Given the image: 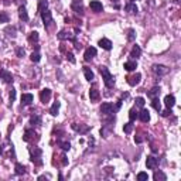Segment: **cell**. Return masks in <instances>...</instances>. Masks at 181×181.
Returning <instances> with one entry per match:
<instances>
[{
    "mask_svg": "<svg viewBox=\"0 0 181 181\" xmlns=\"http://www.w3.org/2000/svg\"><path fill=\"white\" fill-rule=\"evenodd\" d=\"M99 71H101V74H102V77H103V82H105L106 88H113V85H115V78H113V75L109 72V70H108L106 67H101Z\"/></svg>",
    "mask_w": 181,
    "mask_h": 181,
    "instance_id": "1",
    "label": "cell"
},
{
    "mask_svg": "<svg viewBox=\"0 0 181 181\" xmlns=\"http://www.w3.org/2000/svg\"><path fill=\"white\" fill-rule=\"evenodd\" d=\"M29 150H30V160L33 161V163L36 161L37 164H41V160H38L41 157V150L38 147H30Z\"/></svg>",
    "mask_w": 181,
    "mask_h": 181,
    "instance_id": "2",
    "label": "cell"
},
{
    "mask_svg": "<svg viewBox=\"0 0 181 181\" xmlns=\"http://www.w3.org/2000/svg\"><path fill=\"white\" fill-rule=\"evenodd\" d=\"M115 111H116V108H113V105L109 103V102L102 103V106H101V112H102L103 115H106V116L113 115V112Z\"/></svg>",
    "mask_w": 181,
    "mask_h": 181,
    "instance_id": "3",
    "label": "cell"
},
{
    "mask_svg": "<svg viewBox=\"0 0 181 181\" xmlns=\"http://www.w3.org/2000/svg\"><path fill=\"white\" fill-rule=\"evenodd\" d=\"M152 71L156 75L161 77V75H166L167 72H169V68H167V67H164V65H161V64H154V65L152 67Z\"/></svg>",
    "mask_w": 181,
    "mask_h": 181,
    "instance_id": "4",
    "label": "cell"
},
{
    "mask_svg": "<svg viewBox=\"0 0 181 181\" xmlns=\"http://www.w3.org/2000/svg\"><path fill=\"white\" fill-rule=\"evenodd\" d=\"M41 19H43V23H44L45 27H50V26L53 24V14H51L50 10L41 12Z\"/></svg>",
    "mask_w": 181,
    "mask_h": 181,
    "instance_id": "5",
    "label": "cell"
},
{
    "mask_svg": "<svg viewBox=\"0 0 181 181\" xmlns=\"http://www.w3.org/2000/svg\"><path fill=\"white\" fill-rule=\"evenodd\" d=\"M146 166H147V169H150V170L157 169V166H159V159H156L154 156H149L147 159H146Z\"/></svg>",
    "mask_w": 181,
    "mask_h": 181,
    "instance_id": "6",
    "label": "cell"
},
{
    "mask_svg": "<svg viewBox=\"0 0 181 181\" xmlns=\"http://www.w3.org/2000/svg\"><path fill=\"white\" fill-rule=\"evenodd\" d=\"M37 133L34 132V130H31V129H27L24 132V136H23V140L24 142H31V140H37Z\"/></svg>",
    "mask_w": 181,
    "mask_h": 181,
    "instance_id": "7",
    "label": "cell"
},
{
    "mask_svg": "<svg viewBox=\"0 0 181 181\" xmlns=\"http://www.w3.org/2000/svg\"><path fill=\"white\" fill-rule=\"evenodd\" d=\"M50 99H51V89L45 88V89H43L41 92H40V101H41L43 103H47Z\"/></svg>",
    "mask_w": 181,
    "mask_h": 181,
    "instance_id": "8",
    "label": "cell"
},
{
    "mask_svg": "<svg viewBox=\"0 0 181 181\" xmlns=\"http://www.w3.org/2000/svg\"><path fill=\"white\" fill-rule=\"evenodd\" d=\"M89 7H90V10H92V12H95V13H101L103 10L102 3H101V2H98V0H92V2L89 3Z\"/></svg>",
    "mask_w": 181,
    "mask_h": 181,
    "instance_id": "9",
    "label": "cell"
},
{
    "mask_svg": "<svg viewBox=\"0 0 181 181\" xmlns=\"http://www.w3.org/2000/svg\"><path fill=\"white\" fill-rule=\"evenodd\" d=\"M140 79H142V75L137 72V74H135V75L128 77V84L130 85V87H135V85H137V84L140 82Z\"/></svg>",
    "mask_w": 181,
    "mask_h": 181,
    "instance_id": "10",
    "label": "cell"
},
{
    "mask_svg": "<svg viewBox=\"0 0 181 181\" xmlns=\"http://www.w3.org/2000/svg\"><path fill=\"white\" fill-rule=\"evenodd\" d=\"M72 129H74L75 132H78V133H87L89 132V126L88 125H78V123H72Z\"/></svg>",
    "mask_w": 181,
    "mask_h": 181,
    "instance_id": "11",
    "label": "cell"
},
{
    "mask_svg": "<svg viewBox=\"0 0 181 181\" xmlns=\"http://www.w3.org/2000/svg\"><path fill=\"white\" fill-rule=\"evenodd\" d=\"M0 77H2V79H3L6 84H12V82H13V75L10 74L9 71L0 70Z\"/></svg>",
    "mask_w": 181,
    "mask_h": 181,
    "instance_id": "12",
    "label": "cell"
},
{
    "mask_svg": "<svg viewBox=\"0 0 181 181\" xmlns=\"http://www.w3.org/2000/svg\"><path fill=\"white\" fill-rule=\"evenodd\" d=\"M95 55H96V48L95 47H89V48H87L85 54H84V58H85V61H90Z\"/></svg>",
    "mask_w": 181,
    "mask_h": 181,
    "instance_id": "13",
    "label": "cell"
},
{
    "mask_svg": "<svg viewBox=\"0 0 181 181\" xmlns=\"http://www.w3.org/2000/svg\"><path fill=\"white\" fill-rule=\"evenodd\" d=\"M99 47L109 51V50H112V41L108 40V38H102V40H99Z\"/></svg>",
    "mask_w": 181,
    "mask_h": 181,
    "instance_id": "14",
    "label": "cell"
},
{
    "mask_svg": "<svg viewBox=\"0 0 181 181\" xmlns=\"http://www.w3.org/2000/svg\"><path fill=\"white\" fill-rule=\"evenodd\" d=\"M71 9H72L77 14H81V16L84 14V7H82V4H81V2H74V3L71 4Z\"/></svg>",
    "mask_w": 181,
    "mask_h": 181,
    "instance_id": "15",
    "label": "cell"
},
{
    "mask_svg": "<svg viewBox=\"0 0 181 181\" xmlns=\"http://www.w3.org/2000/svg\"><path fill=\"white\" fill-rule=\"evenodd\" d=\"M33 95L31 94H23L21 95V105H31V102H33Z\"/></svg>",
    "mask_w": 181,
    "mask_h": 181,
    "instance_id": "16",
    "label": "cell"
},
{
    "mask_svg": "<svg viewBox=\"0 0 181 181\" xmlns=\"http://www.w3.org/2000/svg\"><path fill=\"white\" fill-rule=\"evenodd\" d=\"M143 123H147L149 120H150V113H149V111H146V109H142V112L139 113V116H137Z\"/></svg>",
    "mask_w": 181,
    "mask_h": 181,
    "instance_id": "17",
    "label": "cell"
},
{
    "mask_svg": "<svg viewBox=\"0 0 181 181\" xmlns=\"http://www.w3.org/2000/svg\"><path fill=\"white\" fill-rule=\"evenodd\" d=\"M164 103H166V106L169 108V109H171V108L176 105V98H174L173 95H167L164 98Z\"/></svg>",
    "mask_w": 181,
    "mask_h": 181,
    "instance_id": "18",
    "label": "cell"
},
{
    "mask_svg": "<svg viewBox=\"0 0 181 181\" xmlns=\"http://www.w3.org/2000/svg\"><path fill=\"white\" fill-rule=\"evenodd\" d=\"M58 38H60V40H72V41H74V40H75V34H74V36H70V33H67L65 30H62V31L58 33Z\"/></svg>",
    "mask_w": 181,
    "mask_h": 181,
    "instance_id": "19",
    "label": "cell"
},
{
    "mask_svg": "<svg viewBox=\"0 0 181 181\" xmlns=\"http://www.w3.org/2000/svg\"><path fill=\"white\" fill-rule=\"evenodd\" d=\"M19 17H20V20L23 21H29V14H27V10H26L24 6H21L19 9Z\"/></svg>",
    "mask_w": 181,
    "mask_h": 181,
    "instance_id": "20",
    "label": "cell"
},
{
    "mask_svg": "<svg viewBox=\"0 0 181 181\" xmlns=\"http://www.w3.org/2000/svg\"><path fill=\"white\" fill-rule=\"evenodd\" d=\"M99 96H101V95H99V90L96 89V88H92V89L89 90V98L92 102H96L99 99Z\"/></svg>",
    "mask_w": 181,
    "mask_h": 181,
    "instance_id": "21",
    "label": "cell"
},
{
    "mask_svg": "<svg viewBox=\"0 0 181 181\" xmlns=\"http://www.w3.org/2000/svg\"><path fill=\"white\" fill-rule=\"evenodd\" d=\"M125 10H126L128 13H130V14H135V13H137V6L130 2V3H128L126 6H125Z\"/></svg>",
    "mask_w": 181,
    "mask_h": 181,
    "instance_id": "22",
    "label": "cell"
},
{
    "mask_svg": "<svg viewBox=\"0 0 181 181\" xmlns=\"http://www.w3.org/2000/svg\"><path fill=\"white\" fill-rule=\"evenodd\" d=\"M153 178H154V181H166L167 180V176H166L163 171H156L154 176H153Z\"/></svg>",
    "mask_w": 181,
    "mask_h": 181,
    "instance_id": "23",
    "label": "cell"
},
{
    "mask_svg": "<svg viewBox=\"0 0 181 181\" xmlns=\"http://www.w3.org/2000/svg\"><path fill=\"white\" fill-rule=\"evenodd\" d=\"M136 68H137V62H136V61L125 62V70H126V71H135Z\"/></svg>",
    "mask_w": 181,
    "mask_h": 181,
    "instance_id": "24",
    "label": "cell"
},
{
    "mask_svg": "<svg viewBox=\"0 0 181 181\" xmlns=\"http://www.w3.org/2000/svg\"><path fill=\"white\" fill-rule=\"evenodd\" d=\"M58 111H60V102H54L53 103V106L50 108V113H51V115L53 116H57L58 115Z\"/></svg>",
    "mask_w": 181,
    "mask_h": 181,
    "instance_id": "25",
    "label": "cell"
},
{
    "mask_svg": "<svg viewBox=\"0 0 181 181\" xmlns=\"http://www.w3.org/2000/svg\"><path fill=\"white\" fill-rule=\"evenodd\" d=\"M140 54H142L140 47H139V45H135V47L132 48V51H130V57H132V58H137V57H140Z\"/></svg>",
    "mask_w": 181,
    "mask_h": 181,
    "instance_id": "26",
    "label": "cell"
},
{
    "mask_svg": "<svg viewBox=\"0 0 181 181\" xmlns=\"http://www.w3.org/2000/svg\"><path fill=\"white\" fill-rule=\"evenodd\" d=\"M30 123L33 125V126H40V125H41V118H40L38 115L31 116V119H30Z\"/></svg>",
    "mask_w": 181,
    "mask_h": 181,
    "instance_id": "27",
    "label": "cell"
},
{
    "mask_svg": "<svg viewBox=\"0 0 181 181\" xmlns=\"http://www.w3.org/2000/svg\"><path fill=\"white\" fill-rule=\"evenodd\" d=\"M47 7H48V2L47 0H38V12L40 13L44 12V10H47Z\"/></svg>",
    "mask_w": 181,
    "mask_h": 181,
    "instance_id": "28",
    "label": "cell"
},
{
    "mask_svg": "<svg viewBox=\"0 0 181 181\" xmlns=\"http://www.w3.org/2000/svg\"><path fill=\"white\" fill-rule=\"evenodd\" d=\"M84 75H85V79H87V81H92V79H94V72L90 71V68H85V70H84Z\"/></svg>",
    "mask_w": 181,
    "mask_h": 181,
    "instance_id": "29",
    "label": "cell"
},
{
    "mask_svg": "<svg viewBox=\"0 0 181 181\" xmlns=\"http://www.w3.org/2000/svg\"><path fill=\"white\" fill-rule=\"evenodd\" d=\"M14 170H16V174H19V176H21V174L26 173V167L23 164H20V163H17L16 167H14Z\"/></svg>",
    "mask_w": 181,
    "mask_h": 181,
    "instance_id": "30",
    "label": "cell"
},
{
    "mask_svg": "<svg viewBox=\"0 0 181 181\" xmlns=\"http://www.w3.org/2000/svg\"><path fill=\"white\" fill-rule=\"evenodd\" d=\"M160 95V87H153L152 90L149 92V96H152V98H156Z\"/></svg>",
    "mask_w": 181,
    "mask_h": 181,
    "instance_id": "31",
    "label": "cell"
},
{
    "mask_svg": "<svg viewBox=\"0 0 181 181\" xmlns=\"http://www.w3.org/2000/svg\"><path fill=\"white\" fill-rule=\"evenodd\" d=\"M38 41V33L37 31H33V33H30L29 36V43H31V44H34V43Z\"/></svg>",
    "mask_w": 181,
    "mask_h": 181,
    "instance_id": "32",
    "label": "cell"
},
{
    "mask_svg": "<svg viewBox=\"0 0 181 181\" xmlns=\"http://www.w3.org/2000/svg\"><path fill=\"white\" fill-rule=\"evenodd\" d=\"M152 106L156 109V111H160L161 109V106H160V101H159V98H153V101H152Z\"/></svg>",
    "mask_w": 181,
    "mask_h": 181,
    "instance_id": "33",
    "label": "cell"
},
{
    "mask_svg": "<svg viewBox=\"0 0 181 181\" xmlns=\"http://www.w3.org/2000/svg\"><path fill=\"white\" fill-rule=\"evenodd\" d=\"M137 116H139V113H137L135 109H130V112H129V119H130V122H135V120L137 119Z\"/></svg>",
    "mask_w": 181,
    "mask_h": 181,
    "instance_id": "34",
    "label": "cell"
},
{
    "mask_svg": "<svg viewBox=\"0 0 181 181\" xmlns=\"http://www.w3.org/2000/svg\"><path fill=\"white\" fill-rule=\"evenodd\" d=\"M135 38H136V31L133 29H129L128 30V40L129 41H133Z\"/></svg>",
    "mask_w": 181,
    "mask_h": 181,
    "instance_id": "35",
    "label": "cell"
},
{
    "mask_svg": "<svg viewBox=\"0 0 181 181\" xmlns=\"http://www.w3.org/2000/svg\"><path fill=\"white\" fill-rule=\"evenodd\" d=\"M123 130H125V133H132V130H133V123L132 122H129V123L125 125Z\"/></svg>",
    "mask_w": 181,
    "mask_h": 181,
    "instance_id": "36",
    "label": "cell"
},
{
    "mask_svg": "<svg viewBox=\"0 0 181 181\" xmlns=\"http://www.w3.org/2000/svg\"><path fill=\"white\" fill-rule=\"evenodd\" d=\"M4 31H6L7 36H10V37H14V36H16V29H14V27H7Z\"/></svg>",
    "mask_w": 181,
    "mask_h": 181,
    "instance_id": "37",
    "label": "cell"
},
{
    "mask_svg": "<svg viewBox=\"0 0 181 181\" xmlns=\"http://www.w3.org/2000/svg\"><path fill=\"white\" fill-rule=\"evenodd\" d=\"M60 146H61V149L62 150H70L71 149V144H70V142H60Z\"/></svg>",
    "mask_w": 181,
    "mask_h": 181,
    "instance_id": "38",
    "label": "cell"
},
{
    "mask_svg": "<svg viewBox=\"0 0 181 181\" xmlns=\"http://www.w3.org/2000/svg\"><path fill=\"white\" fill-rule=\"evenodd\" d=\"M137 180H139V181H147L149 180L147 173H139V174H137Z\"/></svg>",
    "mask_w": 181,
    "mask_h": 181,
    "instance_id": "39",
    "label": "cell"
},
{
    "mask_svg": "<svg viewBox=\"0 0 181 181\" xmlns=\"http://www.w3.org/2000/svg\"><path fill=\"white\" fill-rule=\"evenodd\" d=\"M30 58H31V61H33V62H38V61H40V58H41V55L36 51V53L31 54V57H30Z\"/></svg>",
    "mask_w": 181,
    "mask_h": 181,
    "instance_id": "40",
    "label": "cell"
},
{
    "mask_svg": "<svg viewBox=\"0 0 181 181\" xmlns=\"http://www.w3.org/2000/svg\"><path fill=\"white\" fill-rule=\"evenodd\" d=\"M9 21V16L4 12H0V23H7Z\"/></svg>",
    "mask_w": 181,
    "mask_h": 181,
    "instance_id": "41",
    "label": "cell"
},
{
    "mask_svg": "<svg viewBox=\"0 0 181 181\" xmlns=\"http://www.w3.org/2000/svg\"><path fill=\"white\" fill-rule=\"evenodd\" d=\"M144 103H146V101H144L143 98H136V105L140 108H143L144 106Z\"/></svg>",
    "mask_w": 181,
    "mask_h": 181,
    "instance_id": "42",
    "label": "cell"
},
{
    "mask_svg": "<svg viewBox=\"0 0 181 181\" xmlns=\"http://www.w3.org/2000/svg\"><path fill=\"white\" fill-rule=\"evenodd\" d=\"M24 54H26L24 48H17V57H24Z\"/></svg>",
    "mask_w": 181,
    "mask_h": 181,
    "instance_id": "43",
    "label": "cell"
},
{
    "mask_svg": "<svg viewBox=\"0 0 181 181\" xmlns=\"http://www.w3.org/2000/svg\"><path fill=\"white\" fill-rule=\"evenodd\" d=\"M161 115L164 116V118H167V116H170V115H171V109H169V108H167L166 111H163V112H161Z\"/></svg>",
    "mask_w": 181,
    "mask_h": 181,
    "instance_id": "44",
    "label": "cell"
},
{
    "mask_svg": "<svg viewBox=\"0 0 181 181\" xmlns=\"http://www.w3.org/2000/svg\"><path fill=\"white\" fill-rule=\"evenodd\" d=\"M67 60H70L72 64H75V58H74V55H72V53H68V54H67Z\"/></svg>",
    "mask_w": 181,
    "mask_h": 181,
    "instance_id": "45",
    "label": "cell"
},
{
    "mask_svg": "<svg viewBox=\"0 0 181 181\" xmlns=\"http://www.w3.org/2000/svg\"><path fill=\"white\" fill-rule=\"evenodd\" d=\"M14 99H16V89H12L10 90V101H14Z\"/></svg>",
    "mask_w": 181,
    "mask_h": 181,
    "instance_id": "46",
    "label": "cell"
},
{
    "mask_svg": "<svg viewBox=\"0 0 181 181\" xmlns=\"http://www.w3.org/2000/svg\"><path fill=\"white\" fill-rule=\"evenodd\" d=\"M67 163H68V160H67V157H65V156H62V164L65 166Z\"/></svg>",
    "mask_w": 181,
    "mask_h": 181,
    "instance_id": "47",
    "label": "cell"
},
{
    "mask_svg": "<svg viewBox=\"0 0 181 181\" xmlns=\"http://www.w3.org/2000/svg\"><path fill=\"white\" fill-rule=\"evenodd\" d=\"M136 143H142V142H143V139H142V137H136Z\"/></svg>",
    "mask_w": 181,
    "mask_h": 181,
    "instance_id": "48",
    "label": "cell"
},
{
    "mask_svg": "<svg viewBox=\"0 0 181 181\" xmlns=\"http://www.w3.org/2000/svg\"><path fill=\"white\" fill-rule=\"evenodd\" d=\"M2 153H3V150H2V147H0V154H2Z\"/></svg>",
    "mask_w": 181,
    "mask_h": 181,
    "instance_id": "49",
    "label": "cell"
},
{
    "mask_svg": "<svg viewBox=\"0 0 181 181\" xmlns=\"http://www.w3.org/2000/svg\"><path fill=\"white\" fill-rule=\"evenodd\" d=\"M74 2H81V0H74Z\"/></svg>",
    "mask_w": 181,
    "mask_h": 181,
    "instance_id": "50",
    "label": "cell"
},
{
    "mask_svg": "<svg viewBox=\"0 0 181 181\" xmlns=\"http://www.w3.org/2000/svg\"><path fill=\"white\" fill-rule=\"evenodd\" d=\"M113 2H118V0H113Z\"/></svg>",
    "mask_w": 181,
    "mask_h": 181,
    "instance_id": "51",
    "label": "cell"
},
{
    "mask_svg": "<svg viewBox=\"0 0 181 181\" xmlns=\"http://www.w3.org/2000/svg\"><path fill=\"white\" fill-rule=\"evenodd\" d=\"M130 2H132V3H133V0H130Z\"/></svg>",
    "mask_w": 181,
    "mask_h": 181,
    "instance_id": "52",
    "label": "cell"
}]
</instances>
